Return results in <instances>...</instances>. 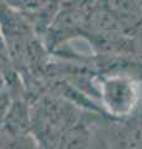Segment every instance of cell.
<instances>
[{
  "instance_id": "obj_1",
  "label": "cell",
  "mask_w": 142,
  "mask_h": 149,
  "mask_svg": "<svg viewBox=\"0 0 142 149\" xmlns=\"http://www.w3.org/2000/svg\"><path fill=\"white\" fill-rule=\"evenodd\" d=\"M96 88L98 104L111 120L129 118L142 103V81L124 71L97 73Z\"/></svg>"
},
{
  "instance_id": "obj_2",
  "label": "cell",
  "mask_w": 142,
  "mask_h": 149,
  "mask_svg": "<svg viewBox=\"0 0 142 149\" xmlns=\"http://www.w3.org/2000/svg\"><path fill=\"white\" fill-rule=\"evenodd\" d=\"M102 129L111 149H142V104L126 119H106Z\"/></svg>"
},
{
  "instance_id": "obj_3",
  "label": "cell",
  "mask_w": 142,
  "mask_h": 149,
  "mask_svg": "<svg viewBox=\"0 0 142 149\" xmlns=\"http://www.w3.org/2000/svg\"><path fill=\"white\" fill-rule=\"evenodd\" d=\"M63 0H29L20 13L42 40L60 10Z\"/></svg>"
},
{
  "instance_id": "obj_4",
  "label": "cell",
  "mask_w": 142,
  "mask_h": 149,
  "mask_svg": "<svg viewBox=\"0 0 142 149\" xmlns=\"http://www.w3.org/2000/svg\"><path fill=\"white\" fill-rule=\"evenodd\" d=\"M106 119H108V118H106ZM106 119L101 120V122L93 128L90 149H111L107 138L105 136V132H103V129H102V123L105 122Z\"/></svg>"
}]
</instances>
